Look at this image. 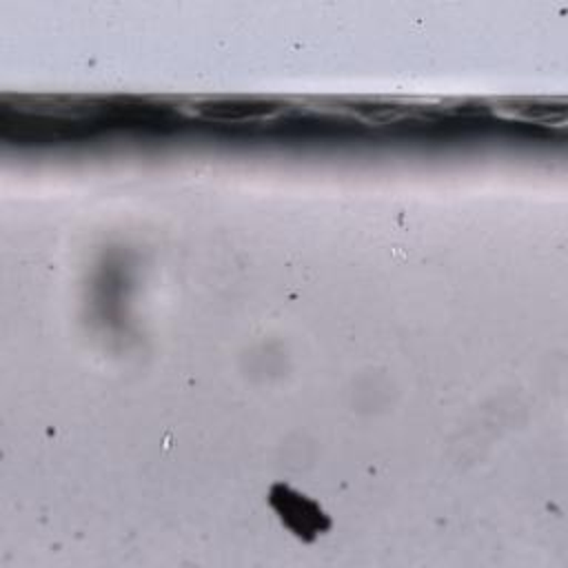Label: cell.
<instances>
[{
	"mask_svg": "<svg viewBox=\"0 0 568 568\" xmlns=\"http://www.w3.org/2000/svg\"><path fill=\"white\" fill-rule=\"evenodd\" d=\"M268 501L280 515L282 524L300 539L311 541L331 526L320 504H315L311 497L302 495L300 490H293L291 486H284V484L273 486Z\"/></svg>",
	"mask_w": 568,
	"mask_h": 568,
	"instance_id": "obj_1",
	"label": "cell"
}]
</instances>
